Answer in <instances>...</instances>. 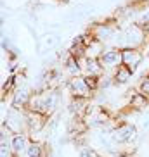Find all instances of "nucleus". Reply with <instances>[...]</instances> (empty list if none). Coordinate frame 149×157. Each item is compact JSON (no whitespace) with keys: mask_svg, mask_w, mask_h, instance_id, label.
Listing matches in <instances>:
<instances>
[{"mask_svg":"<svg viewBox=\"0 0 149 157\" xmlns=\"http://www.w3.org/2000/svg\"><path fill=\"white\" fill-rule=\"evenodd\" d=\"M111 138L116 145L135 143L139 140V128H137L134 123H128V121L116 123V126L111 129Z\"/></svg>","mask_w":149,"mask_h":157,"instance_id":"f257e3e1","label":"nucleus"},{"mask_svg":"<svg viewBox=\"0 0 149 157\" xmlns=\"http://www.w3.org/2000/svg\"><path fill=\"white\" fill-rule=\"evenodd\" d=\"M2 124L9 129L12 135L18 133H28V126H26V114L24 111L19 109H7V114H4V121Z\"/></svg>","mask_w":149,"mask_h":157,"instance_id":"f03ea898","label":"nucleus"},{"mask_svg":"<svg viewBox=\"0 0 149 157\" xmlns=\"http://www.w3.org/2000/svg\"><path fill=\"white\" fill-rule=\"evenodd\" d=\"M89 29L92 31L94 36L97 38L99 42H103V43H111L113 40L116 38L118 31H120V29H118L113 23H109V21H104V23L94 24V26H90Z\"/></svg>","mask_w":149,"mask_h":157,"instance_id":"7ed1b4c3","label":"nucleus"},{"mask_svg":"<svg viewBox=\"0 0 149 157\" xmlns=\"http://www.w3.org/2000/svg\"><path fill=\"white\" fill-rule=\"evenodd\" d=\"M68 90H70L71 97L76 98H87V100H92L94 98V92L89 88L87 81H85V76H74V78L68 79Z\"/></svg>","mask_w":149,"mask_h":157,"instance_id":"20e7f679","label":"nucleus"},{"mask_svg":"<svg viewBox=\"0 0 149 157\" xmlns=\"http://www.w3.org/2000/svg\"><path fill=\"white\" fill-rule=\"evenodd\" d=\"M26 126H28V133H42L49 124V116L38 111L26 109Z\"/></svg>","mask_w":149,"mask_h":157,"instance_id":"39448f33","label":"nucleus"},{"mask_svg":"<svg viewBox=\"0 0 149 157\" xmlns=\"http://www.w3.org/2000/svg\"><path fill=\"white\" fill-rule=\"evenodd\" d=\"M99 62H101V66H103L104 71H109V69L115 71L118 66L123 64L121 50H120V48H115V47H107V48H104L103 54H101Z\"/></svg>","mask_w":149,"mask_h":157,"instance_id":"423d86ee","label":"nucleus"},{"mask_svg":"<svg viewBox=\"0 0 149 157\" xmlns=\"http://www.w3.org/2000/svg\"><path fill=\"white\" fill-rule=\"evenodd\" d=\"M31 90H30L26 85L24 86H19L12 92V100H10V107L12 109H19V111H26L30 100H31Z\"/></svg>","mask_w":149,"mask_h":157,"instance_id":"0eeeda50","label":"nucleus"},{"mask_svg":"<svg viewBox=\"0 0 149 157\" xmlns=\"http://www.w3.org/2000/svg\"><path fill=\"white\" fill-rule=\"evenodd\" d=\"M121 57H123V64L128 66L134 74L137 73L144 60V54L140 52V48H121Z\"/></svg>","mask_w":149,"mask_h":157,"instance_id":"6e6552de","label":"nucleus"},{"mask_svg":"<svg viewBox=\"0 0 149 157\" xmlns=\"http://www.w3.org/2000/svg\"><path fill=\"white\" fill-rule=\"evenodd\" d=\"M127 107H130L134 112L147 111L149 107V98L144 93H140L139 90H130L128 92V100H127Z\"/></svg>","mask_w":149,"mask_h":157,"instance_id":"1a4fd4ad","label":"nucleus"},{"mask_svg":"<svg viewBox=\"0 0 149 157\" xmlns=\"http://www.w3.org/2000/svg\"><path fill=\"white\" fill-rule=\"evenodd\" d=\"M30 145V138L28 133H18L10 136V148L16 155H21L23 152H26V148Z\"/></svg>","mask_w":149,"mask_h":157,"instance_id":"9d476101","label":"nucleus"},{"mask_svg":"<svg viewBox=\"0 0 149 157\" xmlns=\"http://www.w3.org/2000/svg\"><path fill=\"white\" fill-rule=\"evenodd\" d=\"M90 100L87 98H76V97H71L70 102H68V111H70L71 116H78V117H83L85 111L89 107Z\"/></svg>","mask_w":149,"mask_h":157,"instance_id":"9b49d317","label":"nucleus"},{"mask_svg":"<svg viewBox=\"0 0 149 157\" xmlns=\"http://www.w3.org/2000/svg\"><path fill=\"white\" fill-rule=\"evenodd\" d=\"M132 76H134V73H132V69L128 67V66H125V64L118 66L116 69L113 71V79H115V86H121V85L130 83Z\"/></svg>","mask_w":149,"mask_h":157,"instance_id":"f8f14e48","label":"nucleus"},{"mask_svg":"<svg viewBox=\"0 0 149 157\" xmlns=\"http://www.w3.org/2000/svg\"><path fill=\"white\" fill-rule=\"evenodd\" d=\"M64 71L70 78L83 76V69H82V66H80V60L71 57V56H66V59H64Z\"/></svg>","mask_w":149,"mask_h":157,"instance_id":"ddd939ff","label":"nucleus"},{"mask_svg":"<svg viewBox=\"0 0 149 157\" xmlns=\"http://www.w3.org/2000/svg\"><path fill=\"white\" fill-rule=\"evenodd\" d=\"M24 154H26V157H43V154H45V142H30Z\"/></svg>","mask_w":149,"mask_h":157,"instance_id":"4468645a","label":"nucleus"},{"mask_svg":"<svg viewBox=\"0 0 149 157\" xmlns=\"http://www.w3.org/2000/svg\"><path fill=\"white\" fill-rule=\"evenodd\" d=\"M85 76V81L89 85V88L92 92H97L101 90V76H95V74H83Z\"/></svg>","mask_w":149,"mask_h":157,"instance_id":"2eb2a0df","label":"nucleus"},{"mask_svg":"<svg viewBox=\"0 0 149 157\" xmlns=\"http://www.w3.org/2000/svg\"><path fill=\"white\" fill-rule=\"evenodd\" d=\"M78 157H103V155H101L95 148L89 147V145H83V147H80V150H78Z\"/></svg>","mask_w":149,"mask_h":157,"instance_id":"dca6fc26","label":"nucleus"},{"mask_svg":"<svg viewBox=\"0 0 149 157\" xmlns=\"http://www.w3.org/2000/svg\"><path fill=\"white\" fill-rule=\"evenodd\" d=\"M111 86H115L113 74H101V90H109Z\"/></svg>","mask_w":149,"mask_h":157,"instance_id":"f3484780","label":"nucleus"},{"mask_svg":"<svg viewBox=\"0 0 149 157\" xmlns=\"http://www.w3.org/2000/svg\"><path fill=\"white\" fill-rule=\"evenodd\" d=\"M137 24H140V26H149V7L147 9H142L139 12V17H137V21H135Z\"/></svg>","mask_w":149,"mask_h":157,"instance_id":"a211bd4d","label":"nucleus"},{"mask_svg":"<svg viewBox=\"0 0 149 157\" xmlns=\"http://www.w3.org/2000/svg\"><path fill=\"white\" fill-rule=\"evenodd\" d=\"M137 90H139L140 93H144L146 97L149 98V76H144V78L139 81V85H137Z\"/></svg>","mask_w":149,"mask_h":157,"instance_id":"6ab92c4d","label":"nucleus"},{"mask_svg":"<svg viewBox=\"0 0 149 157\" xmlns=\"http://www.w3.org/2000/svg\"><path fill=\"white\" fill-rule=\"evenodd\" d=\"M59 36H56V35H50V36H47L45 40H43V43H45V47H49V48H52V47L59 45Z\"/></svg>","mask_w":149,"mask_h":157,"instance_id":"aec40b11","label":"nucleus"},{"mask_svg":"<svg viewBox=\"0 0 149 157\" xmlns=\"http://www.w3.org/2000/svg\"><path fill=\"white\" fill-rule=\"evenodd\" d=\"M111 157H130L128 152H116V154H111Z\"/></svg>","mask_w":149,"mask_h":157,"instance_id":"412c9836","label":"nucleus"},{"mask_svg":"<svg viewBox=\"0 0 149 157\" xmlns=\"http://www.w3.org/2000/svg\"><path fill=\"white\" fill-rule=\"evenodd\" d=\"M146 56H147V59H149V48H147V54H146Z\"/></svg>","mask_w":149,"mask_h":157,"instance_id":"4be33fe9","label":"nucleus"},{"mask_svg":"<svg viewBox=\"0 0 149 157\" xmlns=\"http://www.w3.org/2000/svg\"><path fill=\"white\" fill-rule=\"evenodd\" d=\"M61 2H70V0H61Z\"/></svg>","mask_w":149,"mask_h":157,"instance_id":"5701e85b","label":"nucleus"},{"mask_svg":"<svg viewBox=\"0 0 149 157\" xmlns=\"http://www.w3.org/2000/svg\"><path fill=\"white\" fill-rule=\"evenodd\" d=\"M146 76H149V73H147V74H146Z\"/></svg>","mask_w":149,"mask_h":157,"instance_id":"b1692460","label":"nucleus"}]
</instances>
